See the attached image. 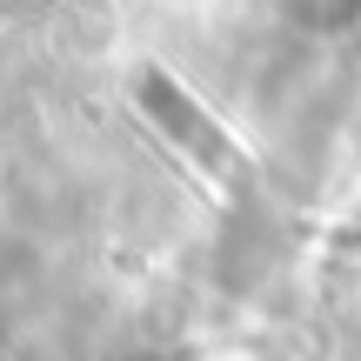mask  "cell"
<instances>
[{"label": "cell", "mask_w": 361, "mask_h": 361, "mask_svg": "<svg viewBox=\"0 0 361 361\" xmlns=\"http://www.w3.org/2000/svg\"><path fill=\"white\" fill-rule=\"evenodd\" d=\"M141 94H147V101L161 107V114H168V128H174V134H188V141L201 147V154L214 161V168L228 174V180H247V161L234 154V147L221 141L214 128H207V121H201V107H194V101H188V94H180V87H174L168 74H147V80H141Z\"/></svg>", "instance_id": "1"}]
</instances>
